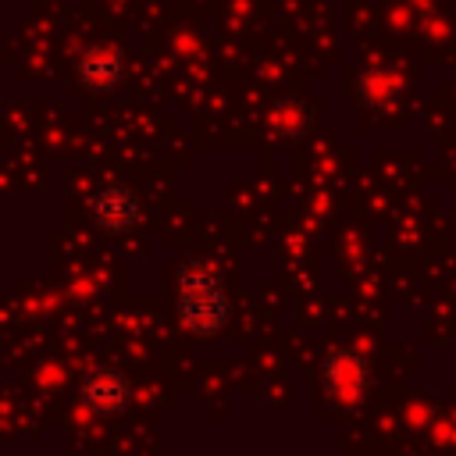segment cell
<instances>
[{
  "label": "cell",
  "instance_id": "6da1fadb",
  "mask_svg": "<svg viewBox=\"0 0 456 456\" xmlns=\"http://www.w3.org/2000/svg\"><path fill=\"white\" fill-rule=\"evenodd\" d=\"M178 314L185 328H192L196 335H214L228 321L224 289L207 267L189 264L178 271Z\"/></svg>",
  "mask_w": 456,
  "mask_h": 456
},
{
  "label": "cell",
  "instance_id": "7a4b0ae2",
  "mask_svg": "<svg viewBox=\"0 0 456 456\" xmlns=\"http://www.w3.org/2000/svg\"><path fill=\"white\" fill-rule=\"evenodd\" d=\"M128 395H132V385L121 370L114 367H93L86 378H82V403L100 413V417H114L128 406Z\"/></svg>",
  "mask_w": 456,
  "mask_h": 456
},
{
  "label": "cell",
  "instance_id": "3957f363",
  "mask_svg": "<svg viewBox=\"0 0 456 456\" xmlns=\"http://www.w3.org/2000/svg\"><path fill=\"white\" fill-rule=\"evenodd\" d=\"M89 214L103 232H125L139 217V200L128 185H103L89 200Z\"/></svg>",
  "mask_w": 456,
  "mask_h": 456
},
{
  "label": "cell",
  "instance_id": "277c9868",
  "mask_svg": "<svg viewBox=\"0 0 456 456\" xmlns=\"http://www.w3.org/2000/svg\"><path fill=\"white\" fill-rule=\"evenodd\" d=\"M78 75L82 82H89L93 89H110L121 78V57L114 50H89L78 61Z\"/></svg>",
  "mask_w": 456,
  "mask_h": 456
}]
</instances>
